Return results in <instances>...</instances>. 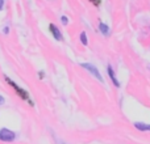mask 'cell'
Masks as SVG:
<instances>
[{
	"label": "cell",
	"instance_id": "obj_11",
	"mask_svg": "<svg viewBox=\"0 0 150 144\" xmlns=\"http://www.w3.org/2000/svg\"><path fill=\"white\" fill-rule=\"evenodd\" d=\"M3 103H4V97L0 96V105H3Z\"/></svg>",
	"mask_w": 150,
	"mask_h": 144
},
{
	"label": "cell",
	"instance_id": "obj_4",
	"mask_svg": "<svg viewBox=\"0 0 150 144\" xmlns=\"http://www.w3.org/2000/svg\"><path fill=\"white\" fill-rule=\"evenodd\" d=\"M49 29H50V31H52L53 37H54L57 41H62V39H63L62 33H61V30L54 25V24H50V25H49Z\"/></svg>",
	"mask_w": 150,
	"mask_h": 144
},
{
	"label": "cell",
	"instance_id": "obj_2",
	"mask_svg": "<svg viewBox=\"0 0 150 144\" xmlns=\"http://www.w3.org/2000/svg\"><path fill=\"white\" fill-rule=\"evenodd\" d=\"M5 80H7V82H8V84H9L11 87H12L13 89L16 90V93H17V94L20 96L21 98H24V100H29V97H28V92H25V90H24V89H21V88L18 87V85L16 84V82H13L12 80H11V79H8V77H5Z\"/></svg>",
	"mask_w": 150,
	"mask_h": 144
},
{
	"label": "cell",
	"instance_id": "obj_1",
	"mask_svg": "<svg viewBox=\"0 0 150 144\" xmlns=\"http://www.w3.org/2000/svg\"><path fill=\"white\" fill-rule=\"evenodd\" d=\"M16 138L15 132L11 131L8 129H1L0 130V140L1 142H13Z\"/></svg>",
	"mask_w": 150,
	"mask_h": 144
},
{
	"label": "cell",
	"instance_id": "obj_3",
	"mask_svg": "<svg viewBox=\"0 0 150 144\" xmlns=\"http://www.w3.org/2000/svg\"><path fill=\"white\" fill-rule=\"evenodd\" d=\"M82 67H83V68H86V70H87L88 72H90V73H92L93 76H95L96 79L99 80V81H101V82H103V77H101L100 72L98 71V68H96L95 66L90 64V63H83V64H82Z\"/></svg>",
	"mask_w": 150,
	"mask_h": 144
},
{
	"label": "cell",
	"instance_id": "obj_7",
	"mask_svg": "<svg viewBox=\"0 0 150 144\" xmlns=\"http://www.w3.org/2000/svg\"><path fill=\"white\" fill-rule=\"evenodd\" d=\"M99 30L104 34V36H108L109 34V28L108 25H105L104 22H99Z\"/></svg>",
	"mask_w": 150,
	"mask_h": 144
},
{
	"label": "cell",
	"instance_id": "obj_5",
	"mask_svg": "<svg viewBox=\"0 0 150 144\" xmlns=\"http://www.w3.org/2000/svg\"><path fill=\"white\" fill-rule=\"evenodd\" d=\"M107 71H108V76L111 77V80H112V82L115 84V87L119 88L120 87V82H119V80L116 79V75H115V72H113V68H112L111 66H108V67H107Z\"/></svg>",
	"mask_w": 150,
	"mask_h": 144
},
{
	"label": "cell",
	"instance_id": "obj_8",
	"mask_svg": "<svg viewBox=\"0 0 150 144\" xmlns=\"http://www.w3.org/2000/svg\"><path fill=\"white\" fill-rule=\"evenodd\" d=\"M80 42H82L84 46L88 43V39H87V34H86V31H82V33H80Z\"/></svg>",
	"mask_w": 150,
	"mask_h": 144
},
{
	"label": "cell",
	"instance_id": "obj_9",
	"mask_svg": "<svg viewBox=\"0 0 150 144\" xmlns=\"http://www.w3.org/2000/svg\"><path fill=\"white\" fill-rule=\"evenodd\" d=\"M61 21H62V24H65V25L69 24V18L66 17V16H62V17H61Z\"/></svg>",
	"mask_w": 150,
	"mask_h": 144
},
{
	"label": "cell",
	"instance_id": "obj_6",
	"mask_svg": "<svg viewBox=\"0 0 150 144\" xmlns=\"http://www.w3.org/2000/svg\"><path fill=\"white\" fill-rule=\"evenodd\" d=\"M134 127L137 130H140V131H150V124L142 123V122H136Z\"/></svg>",
	"mask_w": 150,
	"mask_h": 144
},
{
	"label": "cell",
	"instance_id": "obj_10",
	"mask_svg": "<svg viewBox=\"0 0 150 144\" xmlns=\"http://www.w3.org/2000/svg\"><path fill=\"white\" fill-rule=\"evenodd\" d=\"M3 7H4V0H0V10L3 9Z\"/></svg>",
	"mask_w": 150,
	"mask_h": 144
}]
</instances>
